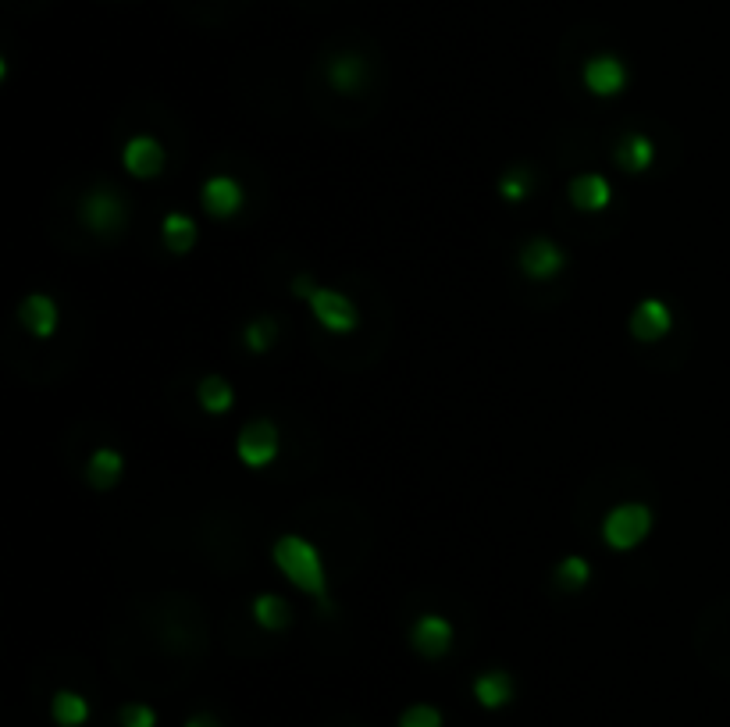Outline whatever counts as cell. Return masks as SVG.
Masks as SVG:
<instances>
[{
  "mask_svg": "<svg viewBox=\"0 0 730 727\" xmlns=\"http://www.w3.org/2000/svg\"><path fill=\"white\" fill-rule=\"evenodd\" d=\"M250 613H253V621H257V628H264V631H285L292 621L289 603H285L282 596H275V592H264V596L253 599Z\"/></svg>",
  "mask_w": 730,
  "mask_h": 727,
  "instance_id": "ffe728a7",
  "label": "cell"
},
{
  "mask_svg": "<svg viewBox=\"0 0 730 727\" xmlns=\"http://www.w3.org/2000/svg\"><path fill=\"white\" fill-rule=\"evenodd\" d=\"M328 86L335 93H360L367 86V61L360 54H335L328 61Z\"/></svg>",
  "mask_w": 730,
  "mask_h": 727,
  "instance_id": "5bb4252c",
  "label": "cell"
},
{
  "mask_svg": "<svg viewBox=\"0 0 730 727\" xmlns=\"http://www.w3.org/2000/svg\"><path fill=\"white\" fill-rule=\"evenodd\" d=\"M79 218L93 236H104V239L118 236V232L129 225V204H125V197L118 189L100 182V186H93L90 193L79 200Z\"/></svg>",
  "mask_w": 730,
  "mask_h": 727,
  "instance_id": "7a4b0ae2",
  "label": "cell"
},
{
  "mask_svg": "<svg viewBox=\"0 0 730 727\" xmlns=\"http://www.w3.org/2000/svg\"><path fill=\"white\" fill-rule=\"evenodd\" d=\"M556 581H560L567 592L584 589V585L592 581V564H588L584 556H563L560 564H556Z\"/></svg>",
  "mask_w": 730,
  "mask_h": 727,
  "instance_id": "603a6c76",
  "label": "cell"
},
{
  "mask_svg": "<svg viewBox=\"0 0 730 727\" xmlns=\"http://www.w3.org/2000/svg\"><path fill=\"white\" fill-rule=\"evenodd\" d=\"M314 293H317L314 275H296V278H292V296H300V300H310Z\"/></svg>",
  "mask_w": 730,
  "mask_h": 727,
  "instance_id": "4316f807",
  "label": "cell"
},
{
  "mask_svg": "<svg viewBox=\"0 0 730 727\" xmlns=\"http://www.w3.org/2000/svg\"><path fill=\"white\" fill-rule=\"evenodd\" d=\"M531 193H535V172H531L528 164H513L510 172L499 179V197L506 204H524Z\"/></svg>",
  "mask_w": 730,
  "mask_h": 727,
  "instance_id": "7402d4cb",
  "label": "cell"
},
{
  "mask_svg": "<svg viewBox=\"0 0 730 727\" xmlns=\"http://www.w3.org/2000/svg\"><path fill=\"white\" fill-rule=\"evenodd\" d=\"M196 403H200L207 414H228L232 410V403H236V389H232V382L221 375H207L200 385H196Z\"/></svg>",
  "mask_w": 730,
  "mask_h": 727,
  "instance_id": "d6986e66",
  "label": "cell"
},
{
  "mask_svg": "<svg viewBox=\"0 0 730 727\" xmlns=\"http://www.w3.org/2000/svg\"><path fill=\"white\" fill-rule=\"evenodd\" d=\"M50 717H54L57 727H82L90 720V703H86L79 692L61 688V692L50 699Z\"/></svg>",
  "mask_w": 730,
  "mask_h": 727,
  "instance_id": "44dd1931",
  "label": "cell"
},
{
  "mask_svg": "<svg viewBox=\"0 0 730 727\" xmlns=\"http://www.w3.org/2000/svg\"><path fill=\"white\" fill-rule=\"evenodd\" d=\"M670 328H674V311L666 307L663 300H641L638 307L631 311V318H627V332L638 339V343H659L663 335H670Z\"/></svg>",
  "mask_w": 730,
  "mask_h": 727,
  "instance_id": "30bf717a",
  "label": "cell"
},
{
  "mask_svg": "<svg viewBox=\"0 0 730 727\" xmlns=\"http://www.w3.org/2000/svg\"><path fill=\"white\" fill-rule=\"evenodd\" d=\"M161 239H164V246H168L171 254L186 257L189 250L196 246V239H200V225H196L189 214L168 211V214H164V221H161Z\"/></svg>",
  "mask_w": 730,
  "mask_h": 727,
  "instance_id": "e0dca14e",
  "label": "cell"
},
{
  "mask_svg": "<svg viewBox=\"0 0 730 727\" xmlns=\"http://www.w3.org/2000/svg\"><path fill=\"white\" fill-rule=\"evenodd\" d=\"M410 646L424 656V660H442L453 649V624L442 613H424L410 628Z\"/></svg>",
  "mask_w": 730,
  "mask_h": 727,
  "instance_id": "ba28073f",
  "label": "cell"
},
{
  "mask_svg": "<svg viewBox=\"0 0 730 727\" xmlns=\"http://www.w3.org/2000/svg\"><path fill=\"white\" fill-rule=\"evenodd\" d=\"M399 727H442V713L428 703L406 706L403 717H399Z\"/></svg>",
  "mask_w": 730,
  "mask_h": 727,
  "instance_id": "d4e9b609",
  "label": "cell"
},
{
  "mask_svg": "<svg viewBox=\"0 0 730 727\" xmlns=\"http://www.w3.org/2000/svg\"><path fill=\"white\" fill-rule=\"evenodd\" d=\"M118 720H122V727H157V713H154V706H146V703H129V706H122Z\"/></svg>",
  "mask_w": 730,
  "mask_h": 727,
  "instance_id": "484cf974",
  "label": "cell"
},
{
  "mask_svg": "<svg viewBox=\"0 0 730 727\" xmlns=\"http://www.w3.org/2000/svg\"><path fill=\"white\" fill-rule=\"evenodd\" d=\"M613 157H617V164L624 172L641 175V172H649L652 161H656V143H652L645 132H627V136H620Z\"/></svg>",
  "mask_w": 730,
  "mask_h": 727,
  "instance_id": "2e32d148",
  "label": "cell"
},
{
  "mask_svg": "<svg viewBox=\"0 0 730 727\" xmlns=\"http://www.w3.org/2000/svg\"><path fill=\"white\" fill-rule=\"evenodd\" d=\"M200 204L211 218L228 221V218H236V214L243 211L246 189H243V182L232 179V175H211L200 189Z\"/></svg>",
  "mask_w": 730,
  "mask_h": 727,
  "instance_id": "8992f818",
  "label": "cell"
},
{
  "mask_svg": "<svg viewBox=\"0 0 730 727\" xmlns=\"http://www.w3.org/2000/svg\"><path fill=\"white\" fill-rule=\"evenodd\" d=\"M271 560H275L278 574L285 581H292L300 592L314 599H328V574H325V560H321V549L314 542H307L303 535H282L271 549Z\"/></svg>",
  "mask_w": 730,
  "mask_h": 727,
  "instance_id": "6da1fadb",
  "label": "cell"
},
{
  "mask_svg": "<svg viewBox=\"0 0 730 727\" xmlns=\"http://www.w3.org/2000/svg\"><path fill=\"white\" fill-rule=\"evenodd\" d=\"M563 268H567V254H563V246L556 243V239L535 236L524 243V250H520V271L528 278H535V282H549V278H556Z\"/></svg>",
  "mask_w": 730,
  "mask_h": 727,
  "instance_id": "52a82bcc",
  "label": "cell"
},
{
  "mask_svg": "<svg viewBox=\"0 0 730 727\" xmlns=\"http://www.w3.org/2000/svg\"><path fill=\"white\" fill-rule=\"evenodd\" d=\"M122 164L132 179H157L164 172V147L154 136H132L122 147Z\"/></svg>",
  "mask_w": 730,
  "mask_h": 727,
  "instance_id": "8fae6325",
  "label": "cell"
},
{
  "mask_svg": "<svg viewBox=\"0 0 730 727\" xmlns=\"http://www.w3.org/2000/svg\"><path fill=\"white\" fill-rule=\"evenodd\" d=\"M581 79H584V90L592 93V97H617L627 86V68L613 54H595V58L584 61Z\"/></svg>",
  "mask_w": 730,
  "mask_h": 727,
  "instance_id": "9c48e42d",
  "label": "cell"
},
{
  "mask_svg": "<svg viewBox=\"0 0 730 727\" xmlns=\"http://www.w3.org/2000/svg\"><path fill=\"white\" fill-rule=\"evenodd\" d=\"M186 727H221L218 717H211V713H193V717L186 720Z\"/></svg>",
  "mask_w": 730,
  "mask_h": 727,
  "instance_id": "83f0119b",
  "label": "cell"
},
{
  "mask_svg": "<svg viewBox=\"0 0 730 727\" xmlns=\"http://www.w3.org/2000/svg\"><path fill=\"white\" fill-rule=\"evenodd\" d=\"M122 474H125V457L118 450H111V446H100L86 460V482L97 492L114 489V485L122 482Z\"/></svg>",
  "mask_w": 730,
  "mask_h": 727,
  "instance_id": "9a60e30c",
  "label": "cell"
},
{
  "mask_svg": "<svg viewBox=\"0 0 730 727\" xmlns=\"http://www.w3.org/2000/svg\"><path fill=\"white\" fill-rule=\"evenodd\" d=\"M278 450H282V446H278V428L271 425L268 417H260V421L243 425V432H239V439H236L239 460H243L246 467H253V471L275 464Z\"/></svg>",
  "mask_w": 730,
  "mask_h": 727,
  "instance_id": "5b68a950",
  "label": "cell"
},
{
  "mask_svg": "<svg viewBox=\"0 0 730 727\" xmlns=\"http://www.w3.org/2000/svg\"><path fill=\"white\" fill-rule=\"evenodd\" d=\"M567 197H570V204H574L577 211L599 214V211H606V207L613 204V186H609L606 175L584 172V175H574V179H570Z\"/></svg>",
  "mask_w": 730,
  "mask_h": 727,
  "instance_id": "4fadbf2b",
  "label": "cell"
},
{
  "mask_svg": "<svg viewBox=\"0 0 730 727\" xmlns=\"http://www.w3.org/2000/svg\"><path fill=\"white\" fill-rule=\"evenodd\" d=\"M307 307H310V314H314L317 325L332 335H349V332H357V325H360L357 303L349 300L346 293H339V289L317 286V293L307 300Z\"/></svg>",
  "mask_w": 730,
  "mask_h": 727,
  "instance_id": "277c9868",
  "label": "cell"
},
{
  "mask_svg": "<svg viewBox=\"0 0 730 727\" xmlns=\"http://www.w3.org/2000/svg\"><path fill=\"white\" fill-rule=\"evenodd\" d=\"M652 510L645 503H617L602 517V542L617 553H627V549H638L641 542L649 539L652 531Z\"/></svg>",
  "mask_w": 730,
  "mask_h": 727,
  "instance_id": "3957f363",
  "label": "cell"
},
{
  "mask_svg": "<svg viewBox=\"0 0 730 727\" xmlns=\"http://www.w3.org/2000/svg\"><path fill=\"white\" fill-rule=\"evenodd\" d=\"M18 321H22L25 332L36 335L40 343H47L50 335L57 332V325H61V311H57V303L47 293H29L18 303Z\"/></svg>",
  "mask_w": 730,
  "mask_h": 727,
  "instance_id": "7c38bea8",
  "label": "cell"
},
{
  "mask_svg": "<svg viewBox=\"0 0 730 727\" xmlns=\"http://www.w3.org/2000/svg\"><path fill=\"white\" fill-rule=\"evenodd\" d=\"M474 699L485 710H503L513 699V678L506 670H485V674L474 678Z\"/></svg>",
  "mask_w": 730,
  "mask_h": 727,
  "instance_id": "ac0fdd59",
  "label": "cell"
},
{
  "mask_svg": "<svg viewBox=\"0 0 730 727\" xmlns=\"http://www.w3.org/2000/svg\"><path fill=\"white\" fill-rule=\"evenodd\" d=\"M243 343L250 353H268L278 343V321L275 318H257L243 328Z\"/></svg>",
  "mask_w": 730,
  "mask_h": 727,
  "instance_id": "cb8c5ba5",
  "label": "cell"
}]
</instances>
